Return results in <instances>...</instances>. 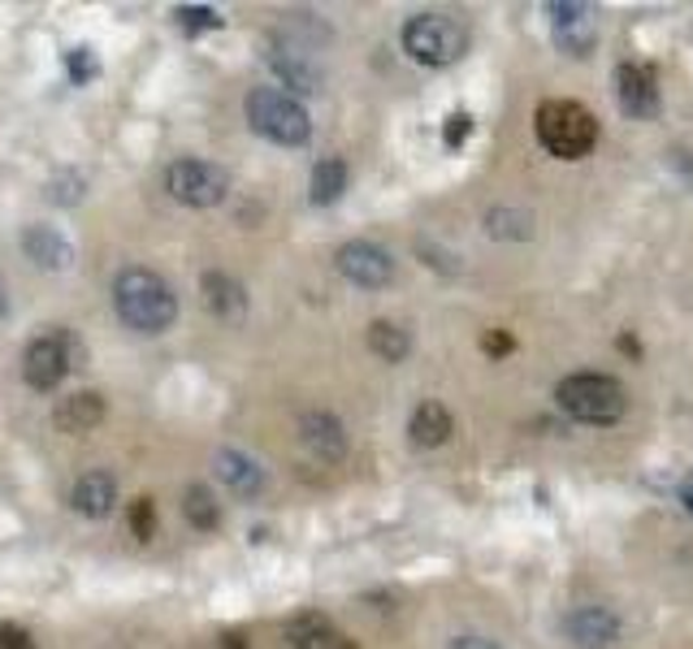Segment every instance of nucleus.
<instances>
[{
  "label": "nucleus",
  "mask_w": 693,
  "mask_h": 649,
  "mask_svg": "<svg viewBox=\"0 0 693 649\" xmlns=\"http://www.w3.org/2000/svg\"><path fill=\"white\" fill-rule=\"evenodd\" d=\"M113 308L117 317L130 324L135 333H165L169 324L178 321V295L174 287L143 265H130L117 273L113 282Z\"/></svg>",
  "instance_id": "nucleus-1"
},
{
  "label": "nucleus",
  "mask_w": 693,
  "mask_h": 649,
  "mask_svg": "<svg viewBox=\"0 0 693 649\" xmlns=\"http://www.w3.org/2000/svg\"><path fill=\"white\" fill-rule=\"evenodd\" d=\"M243 113H248V126H252L261 139L278 143V148H300V143H308V135H313L308 109H304L295 96L278 91V87H256V91H248Z\"/></svg>",
  "instance_id": "nucleus-2"
},
{
  "label": "nucleus",
  "mask_w": 693,
  "mask_h": 649,
  "mask_svg": "<svg viewBox=\"0 0 693 649\" xmlns=\"http://www.w3.org/2000/svg\"><path fill=\"white\" fill-rule=\"evenodd\" d=\"M533 122H538L542 148L551 156H559V161H581L598 143V122L577 100H546V104H538Z\"/></svg>",
  "instance_id": "nucleus-3"
},
{
  "label": "nucleus",
  "mask_w": 693,
  "mask_h": 649,
  "mask_svg": "<svg viewBox=\"0 0 693 649\" xmlns=\"http://www.w3.org/2000/svg\"><path fill=\"white\" fill-rule=\"evenodd\" d=\"M555 403L581 420V424H616L625 411H629V394L616 377H603V372H572L559 381L555 390Z\"/></svg>",
  "instance_id": "nucleus-4"
},
{
  "label": "nucleus",
  "mask_w": 693,
  "mask_h": 649,
  "mask_svg": "<svg viewBox=\"0 0 693 649\" xmlns=\"http://www.w3.org/2000/svg\"><path fill=\"white\" fill-rule=\"evenodd\" d=\"M468 48V30L446 13H416L403 22V52L420 65H451Z\"/></svg>",
  "instance_id": "nucleus-5"
},
{
  "label": "nucleus",
  "mask_w": 693,
  "mask_h": 649,
  "mask_svg": "<svg viewBox=\"0 0 693 649\" xmlns=\"http://www.w3.org/2000/svg\"><path fill=\"white\" fill-rule=\"evenodd\" d=\"M165 187H169V195H174L178 204H187V208H213V204H222V200H226V191H230V174H226L222 165H213V161L182 156V161H174V165H169Z\"/></svg>",
  "instance_id": "nucleus-6"
},
{
  "label": "nucleus",
  "mask_w": 693,
  "mask_h": 649,
  "mask_svg": "<svg viewBox=\"0 0 693 649\" xmlns=\"http://www.w3.org/2000/svg\"><path fill=\"white\" fill-rule=\"evenodd\" d=\"M74 338L65 333V329H43L39 338H30L26 342V351H22V381L30 385V390H56L61 381H65V372H70V364H74Z\"/></svg>",
  "instance_id": "nucleus-7"
},
{
  "label": "nucleus",
  "mask_w": 693,
  "mask_h": 649,
  "mask_svg": "<svg viewBox=\"0 0 693 649\" xmlns=\"http://www.w3.org/2000/svg\"><path fill=\"white\" fill-rule=\"evenodd\" d=\"M546 13H551V35H555V43H559L568 56H590V52H594L598 22H594V9H590V4L551 0Z\"/></svg>",
  "instance_id": "nucleus-8"
},
{
  "label": "nucleus",
  "mask_w": 693,
  "mask_h": 649,
  "mask_svg": "<svg viewBox=\"0 0 693 649\" xmlns=\"http://www.w3.org/2000/svg\"><path fill=\"white\" fill-rule=\"evenodd\" d=\"M335 265H339V273H343L346 282H355V287H364V291H381V287H390V278H394L390 252L377 247V243H368V239L343 243L339 256H335Z\"/></svg>",
  "instance_id": "nucleus-9"
},
{
  "label": "nucleus",
  "mask_w": 693,
  "mask_h": 649,
  "mask_svg": "<svg viewBox=\"0 0 693 649\" xmlns=\"http://www.w3.org/2000/svg\"><path fill=\"white\" fill-rule=\"evenodd\" d=\"M265 61H269V69L287 82V87H295V91H322V65L313 61V52L304 48V43H291V39H269V52H265Z\"/></svg>",
  "instance_id": "nucleus-10"
},
{
  "label": "nucleus",
  "mask_w": 693,
  "mask_h": 649,
  "mask_svg": "<svg viewBox=\"0 0 693 649\" xmlns=\"http://www.w3.org/2000/svg\"><path fill=\"white\" fill-rule=\"evenodd\" d=\"M300 442L322 459V463H339L346 455L343 420L335 411H304L300 416Z\"/></svg>",
  "instance_id": "nucleus-11"
},
{
  "label": "nucleus",
  "mask_w": 693,
  "mask_h": 649,
  "mask_svg": "<svg viewBox=\"0 0 693 649\" xmlns=\"http://www.w3.org/2000/svg\"><path fill=\"white\" fill-rule=\"evenodd\" d=\"M616 96H620V109L638 122L655 117L659 113V87H655V74L642 69V65H620L616 69Z\"/></svg>",
  "instance_id": "nucleus-12"
},
{
  "label": "nucleus",
  "mask_w": 693,
  "mask_h": 649,
  "mask_svg": "<svg viewBox=\"0 0 693 649\" xmlns=\"http://www.w3.org/2000/svg\"><path fill=\"white\" fill-rule=\"evenodd\" d=\"M564 633H568L572 646L607 649L620 637V620H616L612 611H603V607H581V611H572V615L564 620Z\"/></svg>",
  "instance_id": "nucleus-13"
},
{
  "label": "nucleus",
  "mask_w": 693,
  "mask_h": 649,
  "mask_svg": "<svg viewBox=\"0 0 693 649\" xmlns=\"http://www.w3.org/2000/svg\"><path fill=\"white\" fill-rule=\"evenodd\" d=\"M70 502H74L78 516L104 520V516L113 511V502H117V481H113V472H104V468L83 472V476L74 481V489H70Z\"/></svg>",
  "instance_id": "nucleus-14"
},
{
  "label": "nucleus",
  "mask_w": 693,
  "mask_h": 649,
  "mask_svg": "<svg viewBox=\"0 0 693 649\" xmlns=\"http://www.w3.org/2000/svg\"><path fill=\"white\" fill-rule=\"evenodd\" d=\"M22 252H26V260H35L39 269H52V273L70 269V260H74L70 239L52 226H26L22 230Z\"/></svg>",
  "instance_id": "nucleus-15"
},
{
  "label": "nucleus",
  "mask_w": 693,
  "mask_h": 649,
  "mask_svg": "<svg viewBox=\"0 0 693 649\" xmlns=\"http://www.w3.org/2000/svg\"><path fill=\"white\" fill-rule=\"evenodd\" d=\"M213 468H217V481L230 485V489L243 494V498H252V494L265 489V468H261L252 455H243V450H217V455H213Z\"/></svg>",
  "instance_id": "nucleus-16"
},
{
  "label": "nucleus",
  "mask_w": 693,
  "mask_h": 649,
  "mask_svg": "<svg viewBox=\"0 0 693 649\" xmlns=\"http://www.w3.org/2000/svg\"><path fill=\"white\" fill-rule=\"evenodd\" d=\"M56 429L61 433H91L100 420H104V398L96 390H78V394H65L52 411Z\"/></svg>",
  "instance_id": "nucleus-17"
},
{
  "label": "nucleus",
  "mask_w": 693,
  "mask_h": 649,
  "mask_svg": "<svg viewBox=\"0 0 693 649\" xmlns=\"http://www.w3.org/2000/svg\"><path fill=\"white\" fill-rule=\"evenodd\" d=\"M407 433H412V442H416V446H425V450L446 446V442H451V433H455V416H451L438 398H425V403L412 411Z\"/></svg>",
  "instance_id": "nucleus-18"
},
{
  "label": "nucleus",
  "mask_w": 693,
  "mask_h": 649,
  "mask_svg": "<svg viewBox=\"0 0 693 649\" xmlns=\"http://www.w3.org/2000/svg\"><path fill=\"white\" fill-rule=\"evenodd\" d=\"M287 646L291 649H351L346 637H339V628L322 615V611H304L287 624Z\"/></svg>",
  "instance_id": "nucleus-19"
},
{
  "label": "nucleus",
  "mask_w": 693,
  "mask_h": 649,
  "mask_svg": "<svg viewBox=\"0 0 693 649\" xmlns=\"http://www.w3.org/2000/svg\"><path fill=\"white\" fill-rule=\"evenodd\" d=\"M200 291H204V304H209V313H213L217 321H243L248 295H243V287H239L230 273H204V278H200Z\"/></svg>",
  "instance_id": "nucleus-20"
},
{
  "label": "nucleus",
  "mask_w": 693,
  "mask_h": 649,
  "mask_svg": "<svg viewBox=\"0 0 693 649\" xmlns=\"http://www.w3.org/2000/svg\"><path fill=\"white\" fill-rule=\"evenodd\" d=\"M313 204L317 208H326V204H335L339 195L346 191V161H339V156H326V161H317L313 165Z\"/></svg>",
  "instance_id": "nucleus-21"
},
{
  "label": "nucleus",
  "mask_w": 693,
  "mask_h": 649,
  "mask_svg": "<svg viewBox=\"0 0 693 649\" xmlns=\"http://www.w3.org/2000/svg\"><path fill=\"white\" fill-rule=\"evenodd\" d=\"M182 516H187V524L200 529V533H213V529L222 524V507H217V498H213L209 485H187V494H182Z\"/></svg>",
  "instance_id": "nucleus-22"
},
{
  "label": "nucleus",
  "mask_w": 693,
  "mask_h": 649,
  "mask_svg": "<svg viewBox=\"0 0 693 649\" xmlns=\"http://www.w3.org/2000/svg\"><path fill=\"white\" fill-rule=\"evenodd\" d=\"M368 351L377 355V359H386V364H399L407 351H412V338H407V329L394 321H373L368 324Z\"/></svg>",
  "instance_id": "nucleus-23"
},
{
  "label": "nucleus",
  "mask_w": 693,
  "mask_h": 649,
  "mask_svg": "<svg viewBox=\"0 0 693 649\" xmlns=\"http://www.w3.org/2000/svg\"><path fill=\"white\" fill-rule=\"evenodd\" d=\"M174 17H178V26H182L187 35H200V30H222V22H226V17H222L217 9H209V4H182Z\"/></svg>",
  "instance_id": "nucleus-24"
},
{
  "label": "nucleus",
  "mask_w": 693,
  "mask_h": 649,
  "mask_svg": "<svg viewBox=\"0 0 693 649\" xmlns=\"http://www.w3.org/2000/svg\"><path fill=\"white\" fill-rule=\"evenodd\" d=\"M126 524H130V533H135L139 542L156 537V502H152V498H135V502H130Z\"/></svg>",
  "instance_id": "nucleus-25"
},
{
  "label": "nucleus",
  "mask_w": 693,
  "mask_h": 649,
  "mask_svg": "<svg viewBox=\"0 0 693 649\" xmlns=\"http://www.w3.org/2000/svg\"><path fill=\"white\" fill-rule=\"evenodd\" d=\"M65 69H70V78L83 87V82H91L96 78V56H91V48H70L65 52Z\"/></svg>",
  "instance_id": "nucleus-26"
},
{
  "label": "nucleus",
  "mask_w": 693,
  "mask_h": 649,
  "mask_svg": "<svg viewBox=\"0 0 693 649\" xmlns=\"http://www.w3.org/2000/svg\"><path fill=\"white\" fill-rule=\"evenodd\" d=\"M468 135H472V117H468V113H451L446 126H442V143H446V148H464Z\"/></svg>",
  "instance_id": "nucleus-27"
},
{
  "label": "nucleus",
  "mask_w": 693,
  "mask_h": 649,
  "mask_svg": "<svg viewBox=\"0 0 693 649\" xmlns=\"http://www.w3.org/2000/svg\"><path fill=\"white\" fill-rule=\"evenodd\" d=\"M48 195H52V204H78V200H83V178H78V174H65V178H56V182L48 187Z\"/></svg>",
  "instance_id": "nucleus-28"
},
{
  "label": "nucleus",
  "mask_w": 693,
  "mask_h": 649,
  "mask_svg": "<svg viewBox=\"0 0 693 649\" xmlns=\"http://www.w3.org/2000/svg\"><path fill=\"white\" fill-rule=\"evenodd\" d=\"M0 649H39V646H35V637H30L26 628H17V624H0Z\"/></svg>",
  "instance_id": "nucleus-29"
},
{
  "label": "nucleus",
  "mask_w": 693,
  "mask_h": 649,
  "mask_svg": "<svg viewBox=\"0 0 693 649\" xmlns=\"http://www.w3.org/2000/svg\"><path fill=\"white\" fill-rule=\"evenodd\" d=\"M481 346H486V355H507L516 342H512V333H507V329H490V333L481 338Z\"/></svg>",
  "instance_id": "nucleus-30"
},
{
  "label": "nucleus",
  "mask_w": 693,
  "mask_h": 649,
  "mask_svg": "<svg viewBox=\"0 0 693 649\" xmlns=\"http://www.w3.org/2000/svg\"><path fill=\"white\" fill-rule=\"evenodd\" d=\"M451 649H499L494 641H486V637H455Z\"/></svg>",
  "instance_id": "nucleus-31"
},
{
  "label": "nucleus",
  "mask_w": 693,
  "mask_h": 649,
  "mask_svg": "<svg viewBox=\"0 0 693 649\" xmlns=\"http://www.w3.org/2000/svg\"><path fill=\"white\" fill-rule=\"evenodd\" d=\"M217 649H248V641H243L239 633H230V637H222V641H217Z\"/></svg>",
  "instance_id": "nucleus-32"
},
{
  "label": "nucleus",
  "mask_w": 693,
  "mask_h": 649,
  "mask_svg": "<svg viewBox=\"0 0 693 649\" xmlns=\"http://www.w3.org/2000/svg\"><path fill=\"white\" fill-rule=\"evenodd\" d=\"M681 498L690 502V511H693V476H690V481H685V485H681Z\"/></svg>",
  "instance_id": "nucleus-33"
},
{
  "label": "nucleus",
  "mask_w": 693,
  "mask_h": 649,
  "mask_svg": "<svg viewBox=\"0 0 693 649\" xmlns=\"http://www.w3.org/2000/svg\"><path fill=\"white\" fill-rule=\"evenodd\" d=\"M4 313H9V291H4V282H0V321H4Z\"/></svg>",
  "instance_id": "nucleus-34"
}]
</instances>
